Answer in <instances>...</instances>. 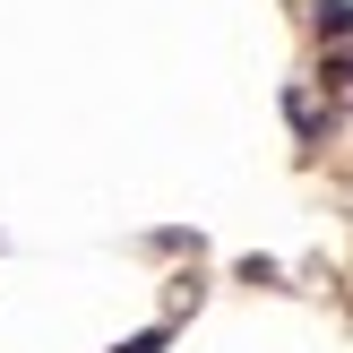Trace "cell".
I'll use <instances>...</instances> for the list:
<instances>
[{
    "label": "cell",
    "instance_id": "6da1fadb",
    "mask_svg": "<svg viewBox=\"0 0 353 353\" xmlns=\"http://www.w3.org/2000/svg\"><path fill=\"white\" fill-rule=\"evenodd\" d=\"M112 353H164V327H147V336H130V345H112Z\"/></svg>",
    "mask_w": 353,
    "mask_h": 353
}]
</instances>
